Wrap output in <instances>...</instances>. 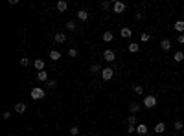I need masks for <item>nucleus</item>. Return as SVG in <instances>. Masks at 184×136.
Returning a JSON list of instances; mask_svg holds the SVG:
<instances>
[{"label": "nucleus", "instance_id": "4be33fe9", "mask_svg": "<svg viewBox=\"0 0 184 136\" xmlns=\"http://www.w3.org/2000/svg\"><path fill=\"white\" fill-rule=\"evenodd\" d=\"M173 127H175V131H182V129H184V123H182L180 120H177L175 123H173Z\"/></svg>", "mask_w": 184, "mask_h": 136}, {"label": "nucleus", "instance_id": "a211bd4d", "mask_svg": "<svg viewBox=\"0 0 184 136\" xmlns=\"http://www.w3.org/2000/svg\"><path fill=\"white\" fill-rule=\"evenodd\" d=\"M53 40H55V42H65V40H66V35H65V33H55Z\"/></svg>", "mask_w": 184, "mask_h": 136}, {"label": "nucleus", "instance_id": "e433bc0d", "mask_svg": "<svg viewBox=\"0 0 184 136\" xmlns=\"http://www.w3.org/2000/svg\"><path fill=\"white\" fill-rule=\"evenodd\" d=\"M6 136H9V134H6Z\"/></svg>", "mask_w": 184, "mask_h": 136}, {"label": "nucleus", "instance_id": "20e7f679", "mask_svg": "<svg viewBox=\"0 0 184 136\" xmlns=\"http://www.w3.org/2000/svg\"><path fill=\"white\" fill-rule=\"evenodd\" d=\"M112 11L116 13V15L124 13V11H125V4L121 2V0H114V2H112Z\"/></svg>", "mask_w": 184, "mask_h": 136}, {"label": "nucleus", "instance_id": "7c9ffc66", "mask_svg": "<svg viewBox=\"0 0 184 136\" xmlns=\"http://www.w3.org/2000/svg\"><path fill=\"white\" fill-rule=\"evenodd\" d=\"M77 55V50L76 48H70V50H68V57H76Z\"/></svg>", "mask_w": 184, "mask_h": 136}, {"label": "nucleus", "instance_id": "7ed1b4c3", "mask_svg": "<svg viewBox=\"0 0 184 136\" xmlns=\"http://www.w3.org/2000/svg\"><path fill=\"white\" fill-rule=\"evenodd\" d=\"M156 103H158V99H156V96H153V94H151V96H146V98H144V107H146V108H153Z\"/></svg>", "mask_w": 184, "mask_h": 136}, {"label": "nucleus", "instance_id": "f257e3e1", "mask_svg": "<svg viewBox=\"0 0 184 136\" xmlns=\"http://www.w3.org/2000/svg\"><path fill=\"white\" fill-rule=\"evenodd\" d=\"M114 77V68L107 66V68H101V79L103 81H111Z\"/></svg>", "mask_w": 184, "mask_h": 136}, {"label": "nucleus", "instance_id": "c85d7f7f", "mask_svg": "<svg viewBox=\"0 0 184 136\" xmlns=\"http://www.w3.org/2000/svg\"><path fill=\"white\" fill-rule=\"evenodd\" d=\"M20 66H30V59L28 57H22V59H20Z\"/></svg>", "mask_w": 184, "mask_h": 136}, {"label": "nucleus", "instance_id": "2f4dec72", "mask_svg": "<svg viewBox=\"0 0 184 136\" xmlns=\"http://www.w3.org/2000/svg\"><path fill=\"white\" fill-rule=\"evenodd\" d=\"M70 134H72V136H77V134H79V129H77V127H70Z\"/></svg>", "mask_w": 184, "mask_h": 136}, {"label": "nucleus", "instance_id": "9d476101", "mask_svg": "<svg viewBox=\"0 0 184 136\" xmlns=\"http://www.w3.org/2000/svg\"><path fill=\"white\" fill-rule=\"evenodd\" d=\"M136 132L142 134V136H146L147 134V125L146 123H138V125H136Z\"/></svg>", "mask_w": 184, "mask_h": 136}, {"label": "nucleus", "instance_id": "2eb2a0df", "mask_svg": "<svg viewBox=\"0 0 184 136\" xmlns=\"http://www.w3.org/2000/svg\"><path fill=\"white\" fill-rule=\"evenodd\" d=\"M15 112H18V114L26 112V103H15Z\"/></svg>", "mask_w": 184, "mask_h": 136}, {"label": "nucleus", "instance_id": "c9c22d12", "mask_svg": "<svg viewBox=\"0 0 184 136\" xmlns=\"http://www.w3.org/2000/svg\"><path fill=\"white\" fill-rule=\"evenodd\" d=\"M129 132H136V127L134 125H129Z\"/></svg>", "mask_w": 184, "mask_h": 136}, {"label": "nucleus", "instance_id": "72a5a7b5", "mask_svg": "<svg viewBox=\"0 0 184 136\" xmlns=\"http://www.w3.org/2000/svg\"><path fill=\"white\" fill-rule=\"evenodd\" d=\"M177 42H180V44H184V35H179V37H177Z\"/></svg>", "mask_w": 184, "mask_h": 136}, {"label": "nucleus", "instance_id": "f3484780", "mask_svg": "<svg viewBox=\"0 0 184 136\" xmlns=\"http://www.w3.org/2000/svg\"><path fill=\"white\" fill-rule=\"evenodd\" d=\"M50 59H52V61H59V59H61V52L52 50V52H50Z\"/></svg>", "mask_w": 184, "mask_h": 136}, {"label": "nucleus", "instance_id": "a878e982", "mask_svg": "<svg viewBox=\"0 0 184 136\" xmlns=\"http://www.w3.org/2000/svg\"><path fill=\"white\" fill-rule=\"evenodd\" d=\"M127 123H129V125H134V123H136V116H134V114H131V116L127 118Z\"/></svg>", "mask_w": 184, "mask_h": 136}, {"label": "nucleus", "instance_id": "f8f14e48", "mask_svg": "<svg viewBox=\"0 0 184 136\" xmlns=\"http://www.w3.org/2000/svg\"><path fill=\"white\" fill-rule=\"evenodd\" d=\"M37 79L40 81V83H46V81H48V74H46V70L37 72Z\"/></svg>", "mask_w": 184, "mask_h": 136}, {"label": "nucleus", "instance_id": "4468645a", "mask_svg": "<svg viewBox=\"0 0 184 136\" xmlns=\"http://www.w3.org/2000/svg\"><path fill=\"white\" fill-rule=\"evenodd\" d=\"M173 61H175V63H182V61H184V52H175Z\"/></svg>", "mask_w": 184, "mask_h": 136}, {"label": "nucleus", "instance_id": "6ab92c4d", "mask_svg": "<svg viewBox=\"0 0 184 136\" xmlns=\"http://www.w3.org/2000/svg\"><path fill=\"white\" fill-rule=\"evenodd\" d=\"M112 39H114V33L112 31H105L103 33V40H105V42H111Z\"/></svg>", "mask_w": 184, "mask_h": 136}, {"label": "nucleus", "instance_id": "6e6552de", "mask_svg": "<svg viewBox=\"0 0 184 136\" xmlns=\"http://www.w3.org/2000/svg\"><path fill=\"white\" fill-rule=\"evenodd\" d=\"M173 30L182 35V31H184V20H177V22L173 24Z\"/></svg>", "mask_w": 184, "mask_h": 136}, {"label": "nucleus", "instance_id": "473e14b6", "mask_svg": "<svg viewBox=\"0 0 184 136\" xmlns=\"http://www.w3.org/2000/svg\"><path fill=\"white\" fill-rule=\"evenodd\" d=\"M2 118H4V120H11V112H9V110H6Z\"/></svg>", "mask_w": 184, "mask_h": 136}, {"label": "nucleus", "instance_id": "9b49d317", "mask_svg": "<svg viewBox=\"0 0 184 136\" xmlns=\"http://www.w3.org/2000/svg\"><path fill=\"white\" fill-rule=\"evenodd\" d=\"M77 18L81 20V22H87V20H88V13L85 9H79L77 11Z\"/></svg>", "mask_w": 184, "mask_h": 136}, {"label": "nucleus", "instance_id": "f03ea898", "mask_svg": "<svg viewBox=\"0 0 184 136\" xmlns=\"http://www.w3.org/2000/svg\"><path fill=\"white\" fill-rule=\"evenodd\" d=\"M44 96H46V90H44V88H40V86L31 88V98H33V99H44Z\"/></svg>", "mask_w": 184, "mask_h": 136}, {"label": "nucleus", "instance_id": "bb28decb", "mask_svg": "<svg viewBox=\"0 0 184 136\" xmlns=\"http://www.w3.org/2000/svg\"><path fill=\"white\" fill-rule=\"evenodd\" d=\"M134 92L138 94V96H142V94H144V86H140V85H136L134 86Z\"/></svg>", "mask_w": 184, "mask_h": 136}, {"label": "nucleus", "instance_id": "f704fd0d", "mask_svg": "<svg viewBox=\"0 0 184 136\" xmlns=\"http://www.w3.org/2000/svg\"><path fill=\"white\" fill-rule=\"evenodd\" d=\"M134 18H136V20H142V18H144V15H142V13H136Z\"/></svg>", "mask_w": 184, "mask_h": 136}, {"label": "nucleus", "instance_id": "0eeeda50", "mask_svg": "<svg viewBox=\"0 0 184 136\" xmlns=\"http://www.w3.org/2000/svg\"><path fill=\"white\" fill-rule=\"evenodd\" d=\"M171 44H173V42H171V40H169V39H162V40H160V48L164 50V52L171 50Z\"/></svg>", "mask_w": 184, "mask_h": 136}, {"label": "nucleus", "instance_id": "c756f323", "mask_svg": "<svg viewBox=\"0 0 184 136\" xmlns=\"http://www.w3.org/2000/svg\"><path fill=\"white\" fill-rule=\"evenodd\" d=\"M90 72H92V74H98V72H99V64H96V63H94V64L90 66Z\"/></svg>", "mask_w": 184, "mask_h": 136}, {"label": "nucleus", "instance_id": "5701e85b", "mask_svg": "<svg viewBox=\"0 0 184 136\" xmlns=\"http://www.w3.org/2000/svg\"><path fill=\"white\" fill-rule=\"evenodd\" d=\"M149 39H151V35H149V33H146V31H142V35H140V40H142V42H147Z\"/></svg>", "mask_w": 184, "mask_h": 136}, {"label": "nucleus", "instance_id": "39448f33", "mask_svg": "<svg viewBox=\"0 0 184 136\" xmlns=\"http://www.w3.org/2000/svg\"><path fill=\"white\" fill-rule=\"evenodd\" d=\"M103 59L107 61V63H112V61L116 59V53H114V50H105V52H103Z\"/></svg>", "mask_w": 184, "mask_h": 136}, {"label": "nucleus", "instance_id": "b1692460", "mask_svg": "<svg viewBox=\"0 0 184 136\" xmlns=\"http://www.w3.org/2000/svg\"><path fill=\"white\" fill-rule=\"evenodd\" d=\"M66 30L74 31V30H76V22H74V20H68V22H66Z\"/></svg>", "mask_w": 184, "mask_h": 136}, {"label": "nucleus", "instance_id": "1a4fd4ad", "mask_svg": "<svg viewBox=\"0 0 184 136\" xmlns=\"http://www.w3.org/2000/svg\"><path fill=\"white\" fill-rule=\"evenodd\" d=\"M142 103H129V110H131V114H136L138 110H142Z\"/></svg>", "mask_w": 184, "mask_h": 136}, {"label": "nucleus", "instance_id": "412c9836", "mask_svg": "<svg viewBox=\"0 0 184 136\" xmlns=\"http://www.w3.org/2000/svg\"><path fill=\"white\" fill-rule=\"evenodd\" d=\"M164 131H166V125L162 123V121H160V123H156V125H155V132H158V134H160V132H164Z\"/></svg>", "mask_w": 184, "mask_h": 136}, {"label": "nucleus", "instance_id": "393cba45", "mask_svg": "<svg viewBox=\"0 0 184 136\" xmlns=\"http://www.w3.org/2000/svg\"><path fill=\"white\" fill-rule=\"evenodd\" d=\"M55 79H48V81H46V88H55Z\"/></svg>", "mask_w": 184, "mask_h": 136}, {"label": "nucleus", "instance_id": "cd10ccee", "mask_svg": "<svg viewBox=\"0 0 184 136\" xmlns=\"http://www.w3.org/2000/svg\"><path fill=\"white\" fill-rule=\"evenodd\" d=\"M109 8H112V2H101V9H109Z\"/></svg>", "mask_w": 184, "mask_h": 136}, {"label": "nucleus", "instance_id": "ddd939ff", "mask_svg": "<svg viewBox=\"0 0 184 136\" xmlns=\"http://www.w3.org/2000/svg\"><path fill=\"white\" fill-rule=\"evenodd\" d=\"M120 35L124 37V39H129V37L133 35V30H129V28H121V30H120Z\"/></svg>", "mask_w": 184, "mask_h": 136}, {"label": "nucleus", "instance_id": "423d86ee", "mask_svg": "<svg viewBox=\"0 0 184 136\" xmlns=\"http://www.w3.org/2000/svg\"><path fill=\"white\" fill-rule=\"evenodd\" d=\"M33 66L37 68V72H43L44 66H46V63H44V59H35V61H33Z\"/></svg>", "mask_w": 184, "mask_h": 136}, {"label": "nucleus", "instance_id": "aec40b11", "mask_svg": "<svg viewBox=\"0 0 184 136\" xmlns=\"http://www.w3.org/2000/svg\"><path fill=\"white\" fill-rule=\"evenodd\" d=\"M138 50H140V44L138 42H131V44H129V52H131V53H136Z\"/></svg>", "mask_w": 184, "mask_h": 136}, {"label": "nucleus", "instance_id": "dca6fc26", "mask_svg": "<svg viewBox=\"0 0 184 136\" xmlns=\"http://www.w3.org/2000/svg\"><path fill=\"white\" fill-rule=\"evenodd\" d=\"M66 8H68V4L65 2V0H59V2H57V11L63 13V11H66Z\"/></svg>", "mask_w": 184, "mask_h": 136}, {"label": "nucleus", "instance_id": "4c0bfd02", "mask_svg": "<svg viewBox=\"0 0 184 136\" xmlns=\"http://www.w3.org/2000/svg\"><path fill=\"white\" fill-rule=\"evenodd\" d=\"M171 136H175V134H171Z\"/></svg>", "mask_w": 184, "mask_h": 136}]
</instances>
